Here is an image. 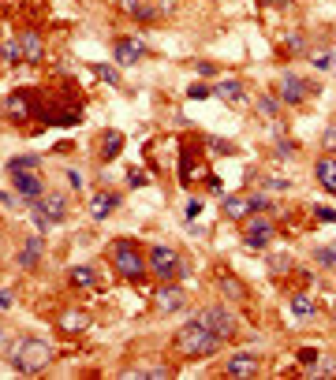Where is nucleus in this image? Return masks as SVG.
Instances as JSON below:
<instances>
[{
    "mask_svg": "<svg viewBox=\"0 0 336 380\" xmlns=\"http://www.w3.org/2000/svg\"><path fill=\"white\" fill-rule=\"evenodd\" d=\"M261 373V358L258 354H232L228 361H224V377H235V380H250Z\"/></svg>",
    "mask_w": 336,
    "mask_h": 380,
    "instance_id": "9b49d317",
    "label": "nucleus"
},
{
    "mask_svg": "<svg viewBox=\"0 0 336 380\" xmlns=\"http://www.w3.org/2000/svg\"><path fill=\"white\" fill-rule=\"evenodd\" d=\"M317 358H322V350H317V347H303V350H299V366H306V369H310Z\"/></svg>",
    "mask_w": 336,
    "mask_h": 380,
    "instance_id": "37998d69",
    "label": "nucleus"
},
{
    "mask_svg": "<svg viewBox=\"0 0 336 380\" xmlns=\"http://www.w3.org/2000/svg\"><path fill=\"white\" fill-rule=\"evenodd\" d=\"M221 212H224V220H247L250 217V209H247V198L243 194H224V201H221Z\"/></svg>",
    "mask_w": 336,
    "mask_h": 380,
    "instance_id": "4be33fe9",
    "label": "nucleus"
},
{
    "mask_svg": "<svg viewBox=\"0 0 336 380\" xmlns=\"http://www.w3.org/2000/svg\"><path fill=\"white\" fill-rule=\"evenodd\" d=\"M333 324H336V313H333Z\"/></svg>",
    "mask_w": 336,
    "mask_h": 380,
    "instance_id": "6e6d98bb",
    "label": "nucleus"
},
{
    "mask_svg": "<svg viewBox=\"0 0 336 380\" xmlns=\"http://www.w3.org/2000/svg\"><path fill=\"white\" fill-rule=\"evenodd\" d=\"M195 321H202L206 328H210L213 336H221L224 343H228L235 332H239V321H235V313L228 310V306H206V310L195 313Z\"/></svg>",
    "mask_w": 336,
    "mask_h": 380,
    "instance_id": "39448f33",
    "label": "nucleus"
},
{
    "mask_svg": "<svg viewBox=\"0 0 336 380\" xmlns=\"http://www.w3.org/2000/svg\"><path fill=\"white\" fill-rule=\"evenodd\" d=\"M210 94H213V86H206V82H195V86L187 90V97H190V101H206Z\"/></svg>",
    "mask_w": 336,
    "mask_h": 380,
    "instance_id": "c03bdc74",
    "label": "nucleus"
},
{
    "mask_svg": "<svg viewBox=\"0 0 336 380\" xmlns=\"http://www.w3.org/2000/svg\"><path fill=\"white\" fill-rule=\"evenodd\" d=\"M146 272H153L161 283H172L176 276H187V265L179 261V254L172 246H150L146 254Z\"/></svg>",
    "mask_w": 336,
    "mask_h": 380,
    "instance_id": "20e7f679",
    "label": "nucleus"
},
{
    "mask_svg": "<svg viewBox=\"0 0 336 380\" xmlns=\"http://www.w3.org/2000/svg\"><path fill=\"white\" fill-rule=\"evenodd\" d=\"M310 377H317V380H329V377H336V358H317L314 366H310Z\"/></svg>",
    "mask_w": 336,
    "mask_h": 380,
    "instance_id": "cd10ccee",
    "label": "nucleus"
},
{
    "mask_svg": "<svg viewBox=\"0 0 336 380\" xmlns=\"http://www.w3.org/2000/svg\"><path fill=\"white\" fill-rule=\"evenodd\" d=\"M198 212H202V198H190L187 201V220H195Z\"/></svg>",
    "mask_w": 336,
    "mask_h": 380,
    "instance_id": "3c124183",
    "label": "nucleus"
},
{
    "mask_svg": "<svg viewBox=\"0 0 336 380\" xmlns=\"http://www.w3.org/2000/svg\"><path fill=\"white\" fill-rule=\"evenodd\" d=\"M146 45L142 41H135V38H116L112 41V60L120 63V68H135V63H139L142 57H146Z\"/></svg>",
    "mask_w": 336,
    "mask_h": 380,
    "instance_id": "f8f14e48",
    "label": "nucleus"
},
{
    "mask_svg": "<svg viewBox=\"0 0 336 380\" xmlns=\"http://www.w3.org/2000/svg\"><path fill=\"white\" fill-rule=\"evenodd\" d=\"M68 187L71 190H86V175L79 172V168H68Z\"/></svg>",
    "mask_w": 336,
    "mask_h": 380,
    "instance_id": "a18cd8bd",
    "label": "nucleus"
},
{
    "mask_svg": "<svg viewBox=\"0 0 336 380\" xmlns=\"http://www.w3.org/2000/svg\"><path fill=\"white\" fill-rule=\"evenodd\" d=\"M116 8L127 15V19L135 23H157V8H153V0H116Z\"/></svg>",
    "mask_w": 336,
    "mask_h": 380,
    "instance_id": "2eb2a0df",
    "label": "nucleus"
},
{
    "mask_svg": "<svg viewBox=\"0 0 336 380\" xmlns=\"http://www.w3.org/2000/svg\"><path fill=\"white\" fill-rule=\"evenodd\" d=\"M303 49H306V38H303L299 30H292V34L284 38V52H288V57H295V52H303Z\"/></svg>",
    "mask_w": 336,
    "mask_h": 380,
    "instance_id": "c9c22d12",
    "label": "nucleus"
},
{
    "mask_svg": "<svg viewBox=\"0 0 336 380\" xmlns=\"http://www.w3.org/2000/svg\"><path fill=\"white\" fill-rule=\"evenodd\" d=\"M0 57H4L8 68H15V63H23V49H19V38L4 41V49H0Z\"/></svg>",
    "mask_w": 336,
    "mask_h": 380,
    "instance_id": "7c9ffc66",
    "label": "nucleus"
},
{
    "mask_svg": "<svg viewBox=\"0 0 336 380\" xmlns=\"http://www.w3.org/2000/svg\"><path fill=\"white\" fill-rule=\"evenodd\" d=\"M179 153H184V161H179V183H187V187H190V183H195V150L184 146Z\"/></svg>",
    "mask_w": 336,
    "mask_h": 380,
    "instance_id": "bb28decb",
    "label": "nucleus"
},
{
    "mask_svg": "<svg viewBox=\"0 0 336 380\" xmlns=\"http://www.w3.org/2000/svg\"><path fill=\"white\" fill-rule=\"evenodd\" d=\"M38 116L52 127H75L83 123V105H49V108H38Z\"/></svg>",
    "mask_w": 336,
    "mask_h": 380,
    "instance_id": "1a4fd4ad",
    "label": "nucleus"
},
{
    "mask_svg": "<svg viewBox=\"0 0 336 380\" xmlns=\"http://www.w3.org/2000/svg\"><path fill=\"white\" fill-rule=\"evenodd\" d=\"M261 187H266V190H288V187H292V179H284L280 172H273V175H266V179H261Z\"/></svg>",
    "mask_w": 336,
    "mask_h": 380,
    "instance_id": "58836bf2",
    "label": "nucleus"
},
{
    "mask_svg": "<svg viewBox=\"0 0 336 380\" xmlns=\"http://www.w3.org/2000/svg\"><path fill=\"white\" fill-rule=\"evenodd\" d=\"M4 343H8V332H4V328H0V350H4Z\"/></svg>",
    "mask_w": 336,
    "mask_h": 380,
    "instance_id": "864d4df0",
    "label": "nucleus"
},
{
    "mask_svg": "<svg viewBox=\"0 0 336 380\" xmlns=\"http://www.w3.org/2000/svg\"><path fill=\"white\" fill-rule=\"evenodd\" d=\"M217 283H221L224 299H232V302H247V299H250V287L243 283L235 272H221V280H217Z\"/></svg>",
    "mask_w": 336,
    "mask_h": 380,
    "instance_id": "6ab92c4d",
    "label": "nucleus"
},
{
    "mask_svg": "<svg viewBox=\"0 0 336 380\" xmlns=\"http://www.w3.org/2000/svg\"><path fill=\"white\" fill-rule=\"evenodd\" d=\"M310 63H314V68H317V71H333V63H336V57H333V52H329V49H322V52H314V60H310Z\"/></svg>",
    "mask_w": 336,
    "mask_h": 380,
    "instance_id": "ea45409f",
    "label": "nucleus"
},
{
    "mask_svg": "<svg viewBox=\"0 0 336 380\" xmlns=\"http://www.w3.org/2000/svg\"><path fill=\"white\" fill-rule=\"evenodd\" d=\"M120 150H123V134H120V131H105L97 157H101V161H116V157H120Z\"/></svg>",
    "mask_w": 336,
    "mask_h": 380,
    "instance_id": "b1692460",
    "label": "nucleus"
},
{
    "mask_svg": "<svg viewBox=\"0 0 336 380\" xmlns=\"http://www.w3.org/2000/svg\"><path fill=\"white\" fill-rule=\"evenodd\" d=\"M269 4H288V0H269Z\"/></svg>",
    "mask_w": 336,
    "mask_h": 380,
    "instance_id": "5fc2aeb1",
    "label": "nucleus"
},
{
    "mask_svg": "<svg viewBox=\"0 0 336 380\" xmlns=\"http://www.w3.org/2000/svg\"><path fill=\"white\" fill-rule=\"evenodd\" d=\"M94 280H97V276H94V268H90V265H75V268H71V283H75V287H94Z\"/></svg>",
    "mask_w": 336,
    "mask_h": 380,
    "instance_id": "2f4dec72",
    "label": "nucleus"
},
{
    "mask_svg": "<svg viewBox=\"0 0 336 380\" xmlns=\"http://www.w3.org/2000/svg\"><path fill=\"white\" fill-rule=\"evenodd\" d=\"M12 187L23 201H38L45 194V183H41L38 172H12Z\"/></svg>",
    "mask_w": 336,
    "mask_h": 380,
    "instance_id": "4468645a",
    "label": "nucleus"
},
{
    "mask_svg": "<svg viewBox=\"0 0 336 380\" xmlns=\"http://www.w3.org/2000/svg\"><path fill=\"white\" fill-rule=\"evenodd\" d=\"M142 377H150V380H168V377H172V366H150V369H142Z\"/></svg>",
    "mask_w": 336,
    "mask_h": 380,
    "instance_id": "79ce46f5",
    "label": "nucleus"
},
{
    "mask_svg": "<svg viewBox=\"0 0 336 380\" xmlns=\"http://www.w3.org/2000/svg\"><path fill=\"white\" fill-rule=\"evenodd\" d=\"M247 209L250 212H269V209H273V201H269V194H247Z\"/></svg>",
    "mask_w": 336,
    "mask_h": 380,
    "instance_id": "72a5a7b5",
    "label": "nucleus"
},
{
    "mask_svg": "<svg viewBox=\"0 0 336 380\" xmlns=\"http://www.w3.org/2000/svg\"><path fill=\"white\" fill-rule=\"evenodd\" d=\"M4 112H8V119H34L38 116V101H34V94L30 90H15V94H8L4 97Z\"/></svg>",
    "mask_w": 336,
    "mask_h": 380,
    "instance_id": "6e6552de",
    "label": "nucleus"
},
{
    "mask_svg": "<svg viewBox=\"0 0 336 380\" xmlns=\"http://www.w3.org/2000/svg\"><path fill=\"white\" fill-rule=\"evenodd\" d=\"M57 328L60 332H68V336H79V332H86L90 328V317L83 310H63L60 313V321H57Z\"/></svg>",
    "mask_w": 336,
    "mask_h": 380,
    "instance_id": "412c9836",
    "label": "nucleus"
},
{
    "mask_svg": "<svg viewBox=\"0 0 336 380\" xmlns=\"http://www.w3.org/2000/svg\"><path fill=\"white\" fill-rule=\"evenodd\" d=\"M314 175H317V183H322V190L325 194H336V157H317L314 161Z\"/></svg>",
    "mask_w": 336,
    "mask_h": 380,
    "instance_id": "a211bd4d",
    "label": "nucleus"
},
{
    "mask_svg": "<svg viewBox=\"0 0 336 380\" xmlns=\"http://www.w3.org/2000/svg\"><path fill=\"white\" fill-rule=\"evenodd\" d=\"M116 206H120V194H116V190H97L94 198H90V217H94V220H108L116 212Z\"/></svg>",
    "mask_w": 336,
    "mask_h": 380,
    "instance_id": "f3484780",
    "label": "nucleus"
},
{
    "mask_svg": "<svg viewBox=\"0 0 336 380\" xmlns=\"http://www.w3.org/2000/svg\"><path fill=\"white\" fill-rule=\"evenodd\" d=\"M314 261L322 268H336V246H317L314 250Z\"/></svg>",
    "mask_w": 336,
    "mask_h": 380,
    "instance_id": "f704fd0d",
    "label": "nucleus"
},
{
    "mask_svg": "<svg viewBox=\"0 0 336 380\" xmlns=\"http://www.w3.org/2000/svg\"><path fill=\"white\" fill-rule=\"evenodd\" d=\"M314 217L322 220V224H336V209L333 206H314Z\"/></svg>",
    "mask_w": 336,
    "mask_h": 380,
    "instance_id": "49530a36",
    "label": "nucleus"
},
{
    "mask_svg": "<svg viewBox=\"0 0 336 380\" xmlns=\"http://www.w3.org/2000/svg\"><path fill=\"white\" fill-rule=\"evenodd\" d=\"M30 209L41 212L49 224H60V220L68 217V198H63V194H41L38 201H30Z\"/></svg>",
    "mask_w": 336,
    "mask_h": 380,
    "instance_id": "ddd939ff",
    "label": "nucleus"
},
{
    "mask_svg": "<svg viewBox=\"0 0 336 380\" xmlns=\"http://www.w3.org/2000/svg\"><path fill=\"white\" fill-rule=\"evenodd\" d=\"M322 150L329 153V157H336V123H333V127H325V134H322Z\"/></svg>",
    "mask_w": 336,
    "mask_h": 380,
    "instance_id": "a19ab883",
    "label": "nucleus"
},
{
    "mask_svg": "<svg viewBox=\"0 0 336 380\" xmlns=\"http://www.w3.org/2000/svg\"><path fill=\"white\" fill-rule=\"evenodd\" d=\"M202 142L210 146V153H213V157H232V153H235V142H224V138H213V134H206Z\"/></svg>",
    "mask_w": 336,
    "mask_h": 380,
    "instance_id": "c756f323",
    "label": "nucleus"
},
{
    "mask_svg": "<svg viewBox=\"0 0 336 380\" xmlns=\"http://www.w3.org/2000/svg\"><path fill=\"white\" fill-rule=\"evenodd\" d=\"M269 272H292V257L288 254H269Z\"/></svg>",
    "mask_w": 336,
    "mask_h": 380,
    "instance_id": "4c0bfd02",
    "label": "nucleus"
},
{
    "mask_svg": "<svg viewBox=\"0 0 336 380\" xmlns=\"http://www.w3.org/2000/svg\"><path fill=\"white\" fill-rule=\"evenodd\" d=\"M41 254H45V239L41 235H30L23 243V250H19V268H34L41 261Z\"/></svg>",
    "mask_w": 336,
    "mask_h": 380,
    "instance_id": "5701e85b",
    "label": "nucleus"
},
{
    "mask_svg": "<svg viewBox=\"0 0 336 380\" xmlns=\"http://www.w3.org/2000/svg\"><path fill=\"white\" fill-rule=\"evenodd\" d=\"M195 71H198V75H202V79H213V75H217V68H213V63H210V60H202V63H195Z\"/></svg>",
    "mask_w": 336,
    "mask_h": 380,
    "instance_id": "8fccbe9b",
    "label": "nucleus"
},
{
    "mask_svg": "<svg viewBox=\"0 0 336 380\" xmlns=\"http://www.w3.org/2000/svg\"><path fill=\"white\" fill-rule=\"evenodd\" d=\"M12 302H15V291L12 287H0V310H12Z\"/></svg>",
    "mask_w": 336,
    "mask_h": 380,
    "instance_id": "09e8293b",
    "label": "nucleus"
},
{
    "mask_svg": "<svg viewBox=\"0 0 336 380\" xmlns=\"http://www.w3.org/2000/svg\"><path fill=\"white\" fill-rule=\"evenodd\" d=\"M153 306H157V313H179V310H187V291L176 287V280L161 283V291L153 294Z\"/></svg>",
    "mask_w": 336,
    "mask_h": 380,
    "instance_id": "9d476101",
    "label": "nucleus"
},
{
    "mask_svg": "<svg viewBox=\"0 0 336 380\" xmlns=\"http://www.w3.org/2000/svg\"><path fill=\"white\" fill-rule=\"evenodd\" d=\"M273 217L269 212H250L247 220H243V246L247 250H266L269 239H273Z\"/></svg>",
    "mask_w": 336,
    "mask_h": 380,
    "instance_id": "423d86ee",
    "label": "nucleus"
},
{
    "mask_svg": "<svg viewBox=\"0 0 336 380\" xmlns=\"http://www.w3.org/2000/svg\"><path fill=\"white\" fill-rule=\"evenodd\" d=\"M19 49H23V63H41L45 60V41L38 30H19Z\"/></svg>",
    "mask_w": 336,
    "mask_h": 380,
    "instance_id": "dca6fc26",
    "label": "nucleus"
},
{
    "mask_svg": "<svg viewBox=\"0 0 336 380\" xmlns=\"http://www.w3.org/2000/svg\"><path fill=\"white\" fill-rule=\"evenodd\" d=\"M127 187H146V172L131 168V172H127Z\"/></svg>",
    "mask_w": 336,
    "mask_h": 380,
    "instance_id": "de8ad7c7",
    "label": "nucleus"
},
{
    "mask_svg": "<svg viewBox=\"0 0 336 380\" xmlns=\"http://www.w3.org/2000/svg\"><path fill=\"white\" fill-rule=\"evenodd\" d=\"M213 94L221 97V101H228V105H243V101H247V90H243L239 79H221L213 86Z\"/></svg>",
    "mask_w": 336,
    "mask_h": 380,
    "instance_id": "aec40b11",
    "label": "nucleus"
},
{
    "mask_svg": "<svg viewBox=\"0 0 336 380\" xmlns=\"http://www.w3.org/2000/svg\"><path fill=\"white\" fill-rule=\"evenodd\" d=\"M292 313H295V317H314V313H317V299H314V294H306V291L292 294Z\"/></svg>",
    "mask_w": 336,
    "mask_h": 380,
    "instance_id": "393cba45",
    "label": "nucleus"
},
{
    "mask_svg": "<svg viewBox=\"0 0 336 380\" xmlns=\"http://www.w3.org/2000/svg\"><path fill=\"white\" fill-rule=\"evenodd\" d=\"M254 108H258L266 119H277V112H280V105H277V97H269V94H261L258 101H254Z\"/></svg>",
    "mask_w": 336,
    "mask_h": 380,
    "instance_id": "473e14b6",
    "label": "nucleus"
},
{
    "mask_svg": "<svg viewBox=\"0 0 336 380\" xmlns=\"http://www.w3.org/2000/svg\"><path fill=\"white\" fill-rule=\"evenodd\" d=\"M172 347H176V354H184V358H210V354H217V350L224 347V339H221V336H213V332L206 328L202 321L190 317L184 328L176 332Z\"/></svg>",
    "mask_w": 336,
    "mask_h": 380,
    "instance_id": "f03ea898",
    "label": "nucleus"
},
{
    "mask_svg": "<svg viewBox=\"0 0 336 380\" xmlns=\"http://www.w3.org/2000/svg\"><path fill=\"white\" fill-rule=\"evenodd\" d=\"M206 187H210L213 194H221V175H206Z\"/></svg>",
    "mask_w": 336,
    "mask_h": 380,
    "instance_id": "603ef678",
    "label": "nucleus"
},
{
    "mask_svg": "<svg viewBox=\"0 0 336 380\" xmlns=\"http://www.w3.org/2000/svg\"><path fill=\"white\" fill-rule=\"evenodd\" d=\"M38 168H41V157H34V153H23V157L8 161V172H38Z\"/></svg>",
    "mask_w": 336,
    "mask_h": 380,
    "instance_id": "a878e982",
    "label": "nucleus"
},
{
    "mask_svg": "<svg viewBox=\"0 0 336 380\" xmlns=\"http://www.w3.org/2000/svg\"><path fill=\"white\" fill-rule=\"evenodd\" d=\"M52 358H57L52 343L38 339V336H26V339H19L12 350H8V366H12L15 373H23V377H34V373H41V369H49Z\"/></svg>",
    "mask_w": 336,
    "mask_h": 380,
    "instance_id": "f257e3e1",
    "label": "nucleus"
},
{
    "mask_svg": "<svg viewBox=\"0 0 336 380\" xmlns=\"http://www.w3.org/2000/svg\"><path fill=\"white\" fill-rule=\"evenodd\" d=\"M94 75L101 79V82H108V86H112V90H120V86H123L120 71H116V68H108V63H94Z\"/></svg>",
    "mask_w": 336,
    "mask_h": 380,
    "instance_id": "c85d7f7f",
    "label": "nucleus"
},
{
    "mask_svg": "<svg viewBox=\"0 0 336 380\" xmlns=\"http://www.w3.org/2000/svg\"><path fill=\"white\" fill-rule=\"evenodd\" d=\"M317 94V86L314 82H306V79H299L295 71H284V79H280V101H284V105H303L306 97H314Z\"/></svg>",
    "mask_w": 336,
    "mask_h": 380,
    "instance_id": "0eeeda50",
    "label": "nucleus"
},
{
    "mask_svg": "<svg viewBox=\"0 0 336 380\" xmlns=\"http://www.w3.org/2000/svg\"><path fill=\"white\" fill-rule=\"evenodd\" d=\"M273 153H277V161H292V157H295V142H292V138H277Z\"/></svg>",
    "mask_w": 336,
    "mask_h": 380,
    "instance_id": "e433bc0d",
    "label": "nucleus"
},
{
    "mask_svg": "<svg viewBox=\"0 0 336 380\" xmlns=\"http://www.w3.org/2000/svg\"><path fill=\"white\" fill-rule=\"evenodd\" d=\"M112 268L131 283H139L142 276H146V257H142V250H139L135 239H116L112 243Z\"/></svg>",
    "mask_w": 336,
    "mask_h": 380,
    "instance_id": "7ed1b4c3",
    "label": "nucleus"
}]
</instances>
